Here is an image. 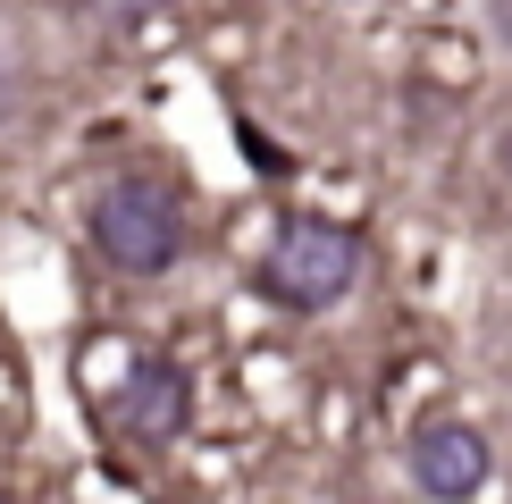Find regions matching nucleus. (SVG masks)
<instances>
[{
	"instance_id": "nucleus-3",
	"label": "nucleus",
	"mask_w": 512,
	"mask_h": 504,
	"mask_svg": "<svg viewBox=\"0 0 512 504\" xmlns=\"http://www.w3.org/2000/svg\"><path fill=\"white\" fill-rule=\"evenodd\" d=\"M412 479L429 504H471L487 479H496V446L471 429V420H429L412 437Z\"/></svg>"
},
{
	"instance_id": "nucleus-2",
	"label": "nucleus",
	"mask_w": 512,
	"mask_h": 504,
	"mask_svg": "<svg viewBox=\"0 0 512 504\" xmlns=\"http://www.w3.org/2000/svg\"><path fill=\"white\" fill-rule=\"evenodd\" d=\"M93 244L126 278H160L185 252V210H177V194L160 177H110L93 194Z\"/></svg>"
},
{
	"instance_id": "nucleus-5",
	"label": "nucleus",
	"mask_w": 512,
	"mask_h": 504,
	"mask_svg": "<svg viewBox=\"0 0 512 504\" xmlns=\"http://www.w3.org/2000/svg\"><path fill=\"white\" fill-rule=\"evenodd\" d=\"M110 17H152V9H168V0H101Z\"/></svg>"
},
{
	"instance_id": "nucleus-6",
	"label": "nucleus",
	"mask_w": 512,
	"mask_h": 504,
	"mask_svg": "<svg viewBox=\"0 0 512 504\" xmlns=\"http://www.w3.org/2000/svg\"><path fill=\"white\" fill-rule=\"evenodd\" d=\"M496 34H504V42H512V0H496Z\"/></svg>"
},
{
	"instance_id": "nucleus-7",
	"label": "nucleus",
	"mask_w": 512,
	"mask_h": 504,
	"mask_svg": "<svg viewBox=\"0 0 512 504\" xmlns=\"http://www.w3.org/2000/svg\"><path fill=\"white\" fill-rule=\"evenodd\" d=\"M504 177H512V126H504Z\"/></svg>"
},
{
	"instance_id": "nucleus-8",
	"label": "nucleus",
	"mask_w": 512,
	"mask_h": 504,
	"mask_svg": "<svg viewBox=\"0 0 512 504\" xmlns=\"http://www.w3.org/2000/svg\"><path fill=\"white\" fill-rule=\"evenodd\" d=\"M0 504H9V496H0Z\"/></svg>"
},
{
	"instance_id": "nucleus-4",
	"label": "nucleus",
	"mask_w": 512,
	"mask_h": 504,
	"mask_svg": "<svg viewBox=\"0 0 512 504\" xmlns=\"http://www.w3.org/2000/svg\"><path fill=\"white\" fill-rule=\"evenodd\" d=\"M185 420H194L185 370L177 362H135V378H126V395H118V429L135 437V446H177Z\"/></svg>"
},
{
	"instance_id": "nucleus-1",
	"label": "nucleus",
	"mask_w": 512,
	"mask_h": 504,
	"mask_svg": "<svg viewBox=\"0 0 512 504\" xmlns=\"http://www.w3.org/2000/svg\"><path fill=\"white\" fill-rule=\"evenodd\" d=\"M361 286V236L336 219H286L261 252V294L286 311H336Z\"/></svg>"
}]
</instances>
